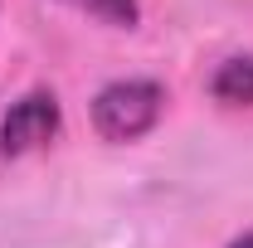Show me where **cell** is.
<instances>
[{
    "mask_svg": "<svg viewBox=\"0 0 253 248\" xmlns=\"http://www.w3.org/2000/svg\"><path fill=\"white\" fill-rule=\"evenodd\" d=\"M68 5L88 10L93 20H102V25H117V30H131V25L141 20V0H68Z\"/></svg>",
    "mask_w": 253,
    "mask_h": 248,
    "instance_id": "obj_4",
    "label": "cell"
},
{
    "mask_svg": "<svg viewBox=\"0 0 253 248\" xmlns=\"http://www.w3.org/2000/svg\"><path fill=\"white\" fill-rule=\"evenodd\" d=\"M166 112V88L156 78H112L93 97V126L102 141H141Z\"/></svg>",
    "mask_w": 253,
    "mask_h": 248,
    "instance_id": "obj_1",
    "label": "cell"
},
{
    "mask_svg": "<svg viewBox=\"0 0 253 248\" xmlns=\"http://www.w3.org/2000/svg\"><path fill=\"white\" fill-rule=\"evenodd\" d=\"M210 93L224 107H253V54H234L210 73Z\"/></svg>",
    "mask_w": 253,
    "mask_h": 248,
    "instance_id": "obj_3",
    "label": "cell"
},
{
    "mask_svg": "<svg viewBox=\"0 0 253 248\" xmlns=\"http://www.w3.org/2000/svg\"><path fill=\"white\" fill-rule=\"evenodd\" d=\"M229 248H253V229H249V234H244V239H234V244H229Z\"/></svg>",
    "mask_w": 253,
    "mask_h": 248,
    "instance_id": "obj_5",
    "label": "cell"
},
{
    "mask_svg": "<svg viewBox=\"0 0 253 248\" xmlns=\"http://www.w3.org/2000/svg\"><path fill=\"white\" fill-rule=\"evenodd\" d=\"M63 126V107L49 88H30L20 93L5 117H0V156H30L39 146H49Z\"/></svg>",
    "mask_w": 253,
    "mask_h": 248,
    "instance_id": "obj_2",
    "label": "cell"
}]
</instances>
